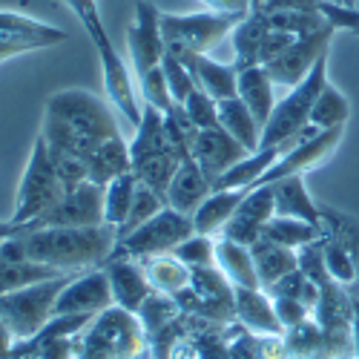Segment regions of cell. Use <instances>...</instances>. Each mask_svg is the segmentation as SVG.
Segmentation results:
<instances>
[{"label":"cell","mask_w":359,"mask_h":359,"mask_svg":"<svg viewBox=\"0 0 359 359\" xmlns=\"http://www.w3.org/2000/svg\"><path fill=\"white\" fill-rule=\"evenodd\" d=\"M112 104L101 101L89 89H61L46 98L41 138L49 149H61L86 158L109 138H118V118L109 109Z\"/></svg>","instance_id":"1"},{"label":"cell","mask_w":359,"mask_h":359,"mask_svg":"<svg viewBox=\"0 0 359 359\" xmlns=\"http://www.w3.org/2000/svg\"><path fill=\"white\" fill-rule=\"evenodd\" d=\"M26 256L49 264L61 273H83L104 267L118 245V230L112 224L95 227H41L20 233Z\"/></svg>","instance_id":"2"},{"label":"cell","mask_w":359,"mask_h":359,"mask_svg":"<svg viewBox=\"0 0 359 359\" xmlns=\"http://www.w3.org/2000/svg\"><path fill=\"white\" fill-rule=\"evenodd\" d=\"M325 83H327V52L282 101H276L273 115L267 118V124L262 130L259 149L262 147H282V153H287V149L296 147L299 141L316 135L319 130L311 127V109H313L319 93L325 89Z\"/></svg>","instance_id":"3"},{"label":"cell","mask_w":359,"mask_h":359,"mask_svg":"<svg viewBox=\"0 0 359 359\" xmlns=\"http://www.w3.org/2000/svg\"><path fill=\"white\" fill-rule=\"evenodd\" d=\"M149 339L135 313L124 308H107L89 322L75 339V359H141Z\"/></svg>","instance_id":"4"},{"label":"cell","mask_w":359,"mask_h":359,"mask_svg":"<svg viewBox=\"0 0 359 359\" xmlns=\"http://www.w3.org/2000/svg\"><path fill=\"white\" fill-rule=\"evenodd\" d=\"M83 32H86V38L93 41V46L98 52L107 101L112 104V109L118 115H124V121L135 130L141 124V115H144V101H141V93L135 89L130 64L124 61V55L118 52V46L112 43V38H109V32H107V26H104L101 18L89 20L83 26Z\"/></svg>","instance_id":"5"},{"label":"cell","mask_w":359,"mask_h":359,"mask_svg":"<svg viewBox=\"0 0 359 359\" xmlns=\"http://www.w3.org/2000/svg\"><path fill=\"white\" fill-rule=\"evenodd\" d=\"M64 196H67V184L61 182V175H57V170L49 158L46 141L38 135L32 153H29V161L23 167L18 196H15V210H12L9 219L15 224L26 227L35 219H41L46 210H52Z\"/></svg>","instance_id":"6"},{"label":"cell","mask_w":359,"mask_h":359,"mask_svg":"<svg viewBox=\"0 0 359 359\" xmlns=\"http://www.w3.org/2000/svg\"><path fill=\"white\" fill-rule=\"evenodd\" d=\"M72 276H78V273H64L57 279H46V282H38V285H29L23 290L0 296V322L12 331L18 345L38 337L55 319L57 293L64 290V285Z\"/></svg>","instance_id":"7"},{"label":"cell","mask_w":359,"mask_h":359,"mask_svg":"<svg viewBox=\"0 0 359 359\" xmlns=\"http://www.w3.org/2000/svg\"><path fill=\"white\" fill-rule=\"evenodd\" d=\"M248 12H219L204 9L190 15H164L161 12V35L172 52H201L210 55L233 29L242 23Z\"/></svg>","instance_id":"8"},{"label":"cell","mask_w":359,"mask_h":359,"mask_svg":"<svg viewBox=\"0 0 359 359\" xmlns=\"http://www.w3.org/2000/svg\"><path fill=\"white\" fill-rule=\"evenodd\" d=\"M196 233V224L190 216L172 210V207H164L161 213H156L149 222H144L141 227H135L133 233L118 238V245L112 253L118 256H133L138 262L156 259V256H167L172 253L178 245L190 238Z\"/></svg>","instance_id":"9"},{"label":"cell","mask_w":359,"mask_h":359,"mask_svg":"<svg viewBox=\"0 0 359 359\" xmlns=\"http://www.w3.org/2000/svg\"><path fill=\"white\" fill-rule=\"evenodd\" d=\"M104 222V187L83 182L75 190H67V196L57 201L52 210H46L41 219L26 224V230L41 227H95Z\"/></svg>","instance_id":"10"},{"label":"cell","mask_w":359,"mask_h":359,"mask_svg":"<svg viewBox=\"0 0 359 359\" xmlns=\"http://www.w3.org/2000/svg\"><path fill=\"white\" fill-rule=\"evenodd\" d=\"M342 135H345V127H334V130H322V133H316L305 141H299L296 147H290L287 153H282L276 158V164L259 178L256 187L282 182V178H287V175H305V172L322 167L327 158H331L334 149L339 147Z\"/></svg>","instance_id":"11"},{"label":"cell","mask_w":359,"mask_h":359,"mask_svg":"<svg viewBox=\"0 0 359 359\" xmlns=\"http://www.w3.org/2000/svg\"><path fill=\"white\" fill-rule=\"evenodd\" d=\"M127 49H130L135 78L161 67V57L167 52V43L161 35V12L153 4H147V0L135 4L133 23L127 29Z\"/></svg>","instance_id":"12"},{"label":"cell","mask_w":359,"mask_h":359,"mask_svg":"<svg viewBox=\"0 0 359 359\" xmlns=\"http://www.w3.org/2000/svg\"><path fill=\"white\" fill-rule=\"evenodd\" d=\"M112 305L115 302L107 271L104 267H93V271H83L64 285L55 302V316H81V313L98 316Z\"/></svg>","instance_id":"13"},{"label":"cell","mask_w":359,"mask_h":359,"mask_svg":"<svg viewBox=\"0 0 359 359\" xmlns=\"http://www.w3.org/2000/svg\"><path fill=\"white\" fill-rule=\"evenodd\" d=\"M334 35H337V29L327 26V29H319V32H311V35L296 38V41L287 46V52H282L276 61L267 64L264 69L271 72V78H273L276 86L293 89L299 81H302V78L313 69V64L319 61L325 52H331Z\"/></svg>","instance_id":"14"},{"label":"cell","mask_w":359,"mask_h":359,"mask_svg":"<svg viewBox=\"0 0 359 359\" xmlns=\"http://www.w3.org/2000/svg\"><path fill=\"white\" fill-rule=\"evenodd\" d=\"M248 156H250V149H245L219 124L198 130L196 138H193V158L204 170V175L210 178V184L216 182V178H222L233 164H238Z\"/></svg>","instance_id":"15"},{"label":"cell","mask_w":359,"mask_h":359,"mask_svg":"<svg viewBox=\"0 0 359 359\" xmlns=\"http://www.w3.org/2000/svg\"><path fill=\"white\" fill-rule=\"evenodd\" d=\"M276 216V201H273V187H253L248 190V196L242 198V204L236 207L233 219L227 222V227L222 230L224 238H233L238 245H253L256 238L262 236L264 224Z\"/></svg>","instance_id":"16"},{"label":"cell","mask_w":359,"mask_h":359,"mask_svg":"<svg viewBox=\"0 0 359 359\" xmlns=\"http://www.w3.org/2000/svg\"><path fill=\"white\" fill-rule=\"evenodd\" d=\"M104 271L109 276V287H112V302L118 308H124L130 313H138L144 299L153 293V285L147 279L144 262L133 259V256H118L112 253L104 262Z\"/></svg>","instance_id":"17"},{"label":"cell","mask_w":359,"mask_h":359,"mask_svg":"<svg viewBox=\"0 0 359 359\" xmlns=\"http://www.w3.org/2000/svg\"><path fill=\"white\" fill-rule=\"evenodd\" d=\"M236 322L259 337H285L273 296L264 287H236Z\"/></svg>","instance_id":"18"},{"label":"cell","mask_w":359,"mask_h":359,"mask_svg":"<svg viewBox=\"0 0 359 359\" xmlns=\"http://www.w3.org/2000/svg\"><path fill=\"white\" fill-rule=\"evenodd\" d=\"M172 55L182 57V64L190 69L196 86L204 89L207 95H213L216 101H224V98L236 95L238 69L233 64H219V61H213L210 55H201V52H172Z\"/></svg>","instance_id":"19"},{"label":"cell","mask_w":359,"mask_h":359,"mask_svg":"<svg viewBox=\"0 0 359 359\" xmlns=\"http://www.w3.org/2000/svg\"><path fill=\"white\" fill-rule=\"evenodd\" d=\"M210 193H213L210 178L204 175V170L190 156V158L182 161V167H178L175 175H172L170 190H167V207H172V210L193 219V213L204 204V198Z\"/></svg>","instance_id":"20"},{"label":"cell","mask_w":359,"mask_h":359,"mask_svg":"<svg viewBox=\"0 0 359 359\" xmlns=\"http://www.w3.org/2000/svg\"><path fill=\"white\" fill-rule=\"evenodd\" d=\"M236 95L245 101V107L256 115V121L267 124V118L273 115L276 107V83L271 78L264 67H248V69H238V86H236Z\"/></svg>","instance_id":"21"},{"label":"cell","mask_w":359,"mask_h":359,"mask_svg":"<svg viewBox=\"0 0 359 359\" xmlns=\"http://www.w3.org/2000/svg\"><path fill=\"white\" fill-rule=\"evenodd\" d=\"M271 32V20L262 9H250L242 23L233 29V67L236 69H248V67H262L259 55H262V43Z\"/></svg>","instance_id":"22"},{"label":"cell","mask_w":359,"mask_h":359,"mask_svg":"<svg viewBox=\"0 0 359 359\" xmlns=\"http://www.w3.org/2000/svg\"><path fill=\"white\" fill-rule=\"evenodd\" d=\"M127 172H133V156H130V144L121 135L109 138L95 153L86 156V182H93L98 187H107L118 175H127Z\"/></svg>","instance_id":"23"},{"label":"cell","mask_w":359,"mask_h":359,"mask_svg":"<svg viewBox=\"0 0 359 359\" xmlns=\"http://www.w3.org/2000/svg\"><path fill=\"white\" fill-rule=\"evenodd\" d=\"M273 201H276V216H290V219H302L311 224L325 227L319 204L311 198L305 187V175H287L282 182H273Z\"/></svg>","instance_id":"24"},{"label":"cell","mask_w":359,"mask_h":359,"mask_svg":"<svg viewBox=\"0 0 359 359\" xmlns=\"http://www.w3.org/2000/svg\"><path fill=\"white\" fill-rule=\"evenodd\" d=\"M250 253H253V262H256V273H259V285L267 290L273 287L279 279H285L287 273H293L299 267V256L296 250L290 248H282L271 238L259 236L256 242L250 245Z\"/></svg>","instance_id":"25"},{"label":"cell","mask_w":359,"mask_h":359,"mask_svg":"<svg viewBox=\"0 0 359 359\" xmlns=\"http://www.w3.org/2000/svg\"><path fill=\"white\" fill-rule=\"evenodd\" d=\"M216 267L230 279L233 287H262L259 273H256V262L248 245H238L233 238L219 236L216 238Z\"/></svg>","instance_id":"26"},{"label":"cell","mask_w":359,"mask_h":359,"mask_svg":"<svg viewBox=\"0 0 359 359\" xmlns=\"http://www.w3.org/2000/svg\"><path fill=\"white\" fill-rule=\"evenodd\" d=\"M224 334H227L230 359H293L287 353L285 337H259L238 322H233Z\"/></svg>","instance_id":"27"},{"label":"cell","mask_w":359,"mask_h":359,"mask_svg":"<svg viewBox=\"0 0 359 359\" xmlns=\"http://www.w3.org/2000/svg\"><path fill=\"white\" fill-rule=\"evenodd\" d=\"M282 156V147H262L238 164H233L222 178L213 182V190H253L259 184V178L276 164Z\"/></svg>","instance_id":"28"},{"label":"cell","mask_w":359,"mask_h":359,"mask_svg":"<svg viewBox=\"0 0 359 359\" xmlns=\"http://www.w3.org/2000/svg\"><path fill=\"white\" fill-rule=\"evenodd\" d=\"M245 196H248V190H213L210 196L204 198V204L193 213L196 233L222 236V230L227 227V222L233 219L236 207L242 204Z\"/></svg>","instance_id":"29"},{"label":"cell","mask_w":359,"mask_h":359,"mask_svg":"<svg viewBox=\"0 0 359 359\" xmlns=\"http://www.w3.org/2000/svg\"><path fill=\"white\" fill-rule=\"evenodd\" d=\"M219 127H224L250 153H256L262 144V124L256 121V115L245 107V101L238 95L219 101Z\"/></svg>","instance_id":"30"},{"label":"cell","mask_w":359,"mask_h":359,"mask_svg":"<svg viewBox=\"0 0 359 359\" xmlns=\"http://www.w3.org/2000/svg\"><path fill=\"white\" fill-rule=\"evenodd\" d=\"M144 271H147V279H149V285H153V290L167 293V296H175L184 287H190V276H193V271L175 253L147 259Z\"/></svg>","instance_id":"31"},{"label":"cell","mask_w":359,"mask_h":359,"mask_svg":"<svg viewBox=\"0 0 359 359\" xmlns=\"http://www.w3.org/2000/svg\"><path fill=\"white\" fill-rule=\"evenodd\" d=\"M57 276H64V273L49 264L35 262V259H15V262L0 259V296L23 290L29 285H38L46 279H57Z\"/></svg>","instance_id":"32"},{"label":"cell","mask_w":359,"mask_h":359,"mask_svg":"<svg viewBox=\"0 0 359 359\" xmlns=\"http://www.w3.org/2000/svg\"><path fill=\"white\" fill-rule=\"evenodd\" d=\"M327 230L319 227V224H311V222H302V219H290V216H273L271 222L264 224L262 236L271 238V242L282 245V248H290V250H299L316 238H322Z\"/></svg>","instance_id":"33"},{"label":"cell","mask_w":359,"mask_h":359,"mask_svg":"<svg viewBox=\"0 0 359 359\" xmlns=\"http://www.w3.org/2000/svg\"><path fill=\"white\" fill-rule=\"evenodd\" d=\"M285 345L287 353L293 359H331L327 356V342L325 334L313 316H308L305 322H299L285 331Z\"/></svg>","instance_id":"34"},{"label":"cell","mask_w":359,"mask_h":359,"mask_svg":"<svg viewBox=\"0 0 359 359\" xmlns=\"http://www.w3.org/2000/svg\"><path fill=\"white\" fill-rule=\"evenodd\" d=\"M351 118V101L339 93V89L327 81L325 89L319 93L313 109H311V127L313 130H334V127H345Z\"/></svg>","instance_id":"35"},{"label":"cell","mask_w":359,"mask_h":359,"mask_svg":"<svg viewBox=\"0 0 359 359\" xmlns=\"http://www.w3.org/2000/svg\"><path fill=\"white\" fill-rule=\"evenodd\" d=\"M135 190H138L135 172L118 175L115 182H109V184L104 187V222L112 224L115 230L127 222V216H130V210H133Z\"/></svg>","instance_id":"36"},{"label":"cell","mask_w":359,"mask_h":359,"mask_svg":"<svg viewBox=\"0 0 359 359\" xmlns=\"http://www.w3.org/2000/svg\"><path fill=\"white\" fill-rule=\"evenodd\" d=\"M135 316H138V322L144 327L147 339H149V337H156L158 331H164L167 325H172L178 316H182V308H178L175 296H167V293L153 290V293L144 299V305H141V311Z\"/></svg>","instance_id":"37"},{"label":"cell","mask_w":359,"mask_h":359,"mask_svg":"<svg viewBox=\"0 0 359 359\" xmlns=\"http://www.w3.org/2000/svg\"><path fill=\"white\" fill-rule=\"evenodd\" d=\"M0 32L29 35V38L43 41L46 46H55V43H64V41H67V32H61V29H55L52 23H43V20L32 18V15L6 12V9H0Z\"/></svg>","instance_id":"38"},{"label":"cell","mask_w":359,"mask_h":359,"mask_svg":"<svg viewBox=\"0 0 359 359\" xmlns=\"http://www.w3.org/2000/svg\"><path fill=\"white\" fill-rule=\"evenodd\" d=\"M325 264H327V273H331L334 282H339L345 287L356 285L353 253L348 250V245L342 242V238L334 236V233H325Z\"/></svg>","instance_id":"39"},{"label":"cell","mask_w":359,"mask_h":359,"mask_svg":"<svg viewBox=\"0 0 359 359\" xmlns=\"http://www.w3.org/2000/svg\"><path fill=\"white\" fill-rule=\"evenodd\" d=\"M319 210H322V222H325V230L327 233H334L339 236L342 242L348 245V250L353 253V262H356V296H359V219L342 213V210H334V207H322L319 204Z\"/></svg>","instance_id":"40"},{"label":"cell","mask_w":359,"mask_h":359,"mask_svg":"<svg viewBox=\"0 0 359 359\" xmlns=\"http://www.w3.org/2000/svg\"><path fill=\"white\" fill-rule=\"evenodd\" d=\"M167 207V201H164V196H158L156 190H149L147 184H141L138 182V190H135V198H133V210H130V216H127V222L118 227V238L121 236H127V233H133L135 227H141L144 222H149L156 213H161Z\"/></svg>","instance_id":"41"},{"label":"cell","mask_w":359,"mask_h":359,"mask_svg":"<svg viewBox=\"0 0 359 359\" xmlns=\"http://www.w3.org/2000/svg\"><path fill=\"white\" fill-rule=\"evenodd\" d=\"M216 238L219 236H204V233H193L190 238H184L172 253L182 259L190 271L196 267H213L216 264Z\"/></svg>","instance_id":"42"},{"label":"cell","mask_w":359,"mask_h":359,"mask_svg":"<svg viewBox=\"0 0 359 359\" xmlns=\"http://www.w3.org/2000/svg\"><path fill=\"white\" fill-rule=\"evenodd\" d=\"M138 93H141V101H144L147 107H156V109L164 112V115L178 107V104L172 101V95H170V89H167V78H164V69H161V67L138 75Z\"/></svg>","instance_id":"43"},{"label":"cell","mask_w":359,"mask_h":359,"mask_svg":"<svg viewBox=\"0 0 359 359\" xmlns=\"http://www.w3.org/2000/svg\"><path fill=\"white\" fill-rule=\"evenodd\" d=\"M161 69H164V78H167V89H170V95H172V101L182 107L187 98H190V93L196 89V81H193V75H190V69L182 64V57L178 55H172L170 49L164 52V57H161Z\"/></svg>","instance_id":"44"},{"label":"cell","mask_w":359,"mask_h":359,"mask_svg":"<svg viewBox=\"0 0 359 359\" xmlns=\"http://www.w3.org/2000/svg\"><path fill=\"white\" fill-rule=\"evenodd\" d=\"M267 293H271V296L299 299V302L308 305L311 311H313V308H316V302H319V287H316V285H313L302 271H299V267H296L293 273H287L285 279H279L273 287H267Z\"/></svg>","instance_id":"45"},{"label":"cell","mask_w":359,"mask_h":359,"mask_svg":"<svg viewBox=\"0 0 359 359\" xmlns=\"http://www.w3.org/2000/svg\"><path fill=\"white\" fill-rule=\"evenodd\" d=\"M296 256H299V271H302L319 290L327 282H334L331 273H327V264H325V236L316 238V242H311V245H305V248H299Z\"/></svg>","instance_id":"46"},{"label":"cell","mask_w":359,"mask_h":359,"mask_svg":"<svg viewBox=\"0 0 359 359\" xmlns=\"http://www.w3.org/2000/svg\"><path fill=\"white\" fill-rule=\"evenodd\" d=\"M184 115L190 118V124L196 130H207V127H216L219 124V101L213 95H207L204 89H193L190 98L182 104Z\"/></svg>","instance_id":"47"},{"label":"cell","mask_w":359,"mask_h":359,"mask_svg":"<svg viewBox=\"0 0 359 359\" xmlns=\"http://www.w3.org/2000/svg\"><path fill=\"white\" fill-rule=\"evenodd\" d=\"M35 49H46L43 41L29 38V35H12V32H0V64L18 57L23 52H35Z\"/></svg>","instance_id":"48"},{"label":"cell","mask_w":359,"mask_h":359,"mask_svg":"<svg viewBox=\"0 0 359 359\" xmlns=\"http://www.w3.org/2000/svg\"><path fill=\"white\" fill-rule=\"evenodd\" d=\"M273 308H276V316H279L285 331L299 322H305L308 316H313V311L308 305H302L299 299H287V296H273Z\"/></svg>","instance_id":"49"},{"label":"cell","mask_w":359,"mask_h":359,"mask_svg":"<svg viewBox=\"0 0 359 359\" xmlns=\"http://www.w3.org/2000/svg\"><path fill=\"white\" fill-rule=\"evenodd\" d=\"M296 41V35H290V32H282V29H273L271 26V32H267V38H264V43H262V55H259V64L262 67H267V64H273L276 57L282 55V52H287V46Z\"/></svg>","instance_id":"50"},{"label":"cell","mask_w":359,"mask_h":359,"mask_svg":"<svg viewBox=\"0 0 359 359\" xmlns=\"http://www.w3.org/2000/svg\"><path fill=\"white\" fill-rule=\"evenodd\" d=\"M67 6H69V12L81 20V26H86L89 20L101 18V12H98V0H67Z\"/></svg>","instance_id":"51"},{"label":"cell","mask_w":359,"mask_h":359,"mask_svg":"<svg viewBox=\"0 0 359 359\" xmlns=\"http://www.w3.org/2000/svg\"><path fill=\"white\" fill-rule=\"evenodd\" d=\"M18 233H26V227H23V224H15L12 219H9V222H0V245L9 242V238L18 236Z\"/></svg>","instance_id":"52"},{"label":"cell","mask_w":359,"mask_h":359,"mask_svg":"<svg viewBox=\"0 0 359 359\" xmlns=\"http://www.w3.org/2000/svg\"><path fill=\"white\" fill-rule=\"evenodd\" d=\"M339 4H348V6H351V0H339Z\"/></svg>","instance_id":"53"}]
</instances>
